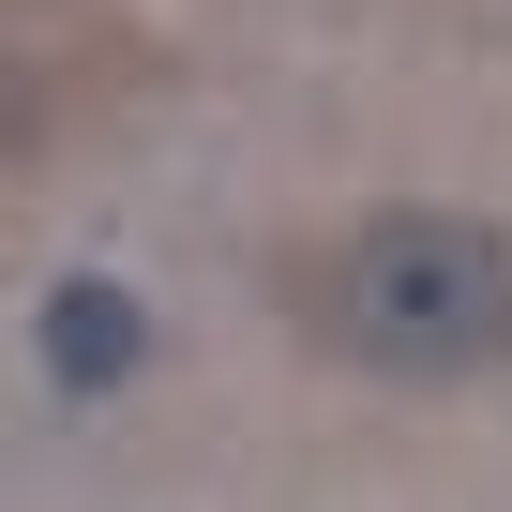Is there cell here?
Wrapping results in <instances>:
<instances>
[{"label":"cell","mask_w":512,"mask_h":512,"mask_svg":"<svg viewBox=\"0 0 512 512\" xmlns=\"http://www.w3.org/2000/svg\"><path fill=\"white\" fill-rule=\"evenodd\" d=\"M31 347H46V392L106 407V392L151 377V302H136L121 272H61V287L31 302Z\"/></svg>","instance_id":"7a4b0ae2"},{"label":"cell","mask_w":512,"mask_h":512,"mask_svg":"<svg viewBox=\"0 0 512 512\" xmlns=\"http://www.w3.org/2000/svg\"><path fill=\"white\" fill-rule=\"evenodd\" d=\"M302 317L377 377H482V362H512V226L377 211L302 272Z\"/></svg>","instance_id":"6da1fadb"}]
</instances>
